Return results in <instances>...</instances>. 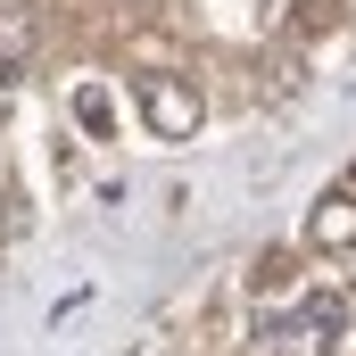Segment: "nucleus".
<instances>
[{
	"label": "nucleus",
	"instance_id": "1",
	"mask_svg": "<svg viewBox=\"0 0 356 356\" xmlns=\"http://www.w3.org/2000/svg\"><path fill=\"white\" fill-rule=\"evenodd\" d=\"M141 116H149L158 141H191L207 108H199V91L182 83V75H141Z\"/></svg>",
	"mask_w": 356,
	"mask_h": 356
},
{
	"label": "nucleus",
	"instance_id": "2",
	"mask_svg": "<svg viewBox=\"0 0 356 356\" xmlns=\"http://www.w3.org/2000/svg\"><path fill=\"white\" fill-rule=\"evenodd\" d=\"M340 323H348L340 298H307V307L273 332V356H332V348H340Z\"/></svg>",
	"mask_w": 356,
	"mask_h": 356
},
{
	"label": "nucleus",
	"instance_id": "3",
	"mask_svg": "<svg viewBox=\"0 0 356 356\" xmlns=\"http://www.w3.org/2000/svg\"><path fill=\"white\" fill-rule=\"evenodd\" d=\"M307 249H356V191H323L307 207Z\"/></svg>",
	"mask_w": 356,
	"mask_h": 356
},
{
	"label": "nucleus",
	"instance_id": "4",
	"mask_svg": "<svg viewBox=\"0 0 356 356\" xmlns=\"http://www.w3.org/2000/svg\"><path fill=\"white\" fill-rule=\"evenodd\" d=\"M75 124H83L91 141H108V133H116V99H108L99 83H83V91H75Z\"/></svg>",
	"mask_w": 356,
	"mask_h": 356
},
{
	"label": "nucleus",
	"instance_id": "5",
	"mask_svg": "<svg viewBox=\"0 0 356 356\" xmlns=\"http://www.w3.org/2000/svg\"><path fill=\"white\" fill-rule=\"evenodd\" d=\"M282 282H290V257L266 249V257H257V290H282Z\"/></svg>",
	"mask_w": 356,
	"mask_h": 356
},
{
	"label": "nucleus",
	"instance_id": "6",
	"mask_svg": "<svg viewBox=\"0 0 356 356\" xmlns=\"http://www.w3.org/2000/svg\"><path fill=\"white\" fill-rule=\"evenodd\" d=\"M25 8H33V0H0V17H25Z\"/></svg>",
	"mask_w": 356,
	"mask_h": 356
}]
</instances>
